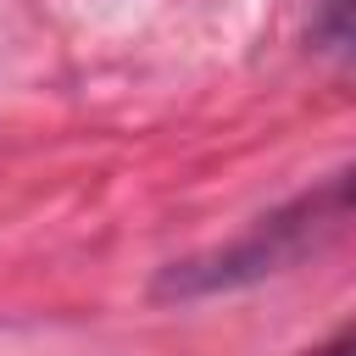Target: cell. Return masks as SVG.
<instances>
[{
  "label": "cell",
  "instance_id": "7a4b0ae2",
  "mask_svg": "<svg viewBox=\"0 0 356 356\" xmlns=\"http://www.w3.org/2000/svg\"><path fill=\"white\" fill-rule=\"evenodd\" d=\"M312 39H317L323 56L356 67V0H323V11L312 22Z\"/></svg>",
  "mask_w": 356,
  "mask_h": 356
},
{
  "label": "cell",
  "instance_id": "6da1fadb",
  "mask_svg": "<svg viewBox=\"0 0 356 356\" xmlns=\"http://www.w3.org/2000/svg\"><path fill=\"white\" fill-rule=\"evenodd\" d=\"M345 222H356V167H345L328 184L295 195L289 206H278L273 217H261L250 234L161 267L156 284H150V295L156 300H206V295H228V289L261 284V278L295 267L300 256H312Z\"/></svg>",
  "mask_w": 356,
  "mask_h": 356
},
{
  "label": "cell",
  "instance_id": "3957f363",
  "mask_svg": "<svg viewBox=\"0 0 356 356\" xmlns=\"http://www.w3.org/2000/svg\"><path fill=\"white\" fill-rule=\"evenodd\" d=\"M306 356H356V323H345L334 339H323L317 350H306Z\"/></svg>",
  "mask_w": 356,
  "mask_h": 356
}]
</instances>
